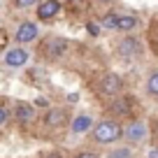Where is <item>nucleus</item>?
<instances>
[{
	"label": "nucleus",
	"mask_w": 158,
	"mask_h": 158,
	"mask_svg": "<svg viewBox=\"0 0 158 158\" xmlns=\"http://www.w3.org/2000/svg\"><path fill=\"white\" fill-rule=\"evenodd\" d=\"M35 105L33 102H26V100H19V102H14V107H12V116L16 118V123L19 126H26L30 123V121H35Z\"/></svg>",
	"instance_id": "11"
},
{
	"label": "nucleus",
	"mask_w": 158,
	"mask_h": 158,
	"mask_svg": "<svg viewBox=\"0 0 158 158\" xmlns=\"http://www.w3.org/2000/svg\"><path fill=\"white\" fill-rule=\"evenodd\" d=\"M95 91H98V95L102 100H109V98H114V95L123 93L126 91V81H123V77H121L118 72H105L102 77L98 79Z\"/></svg>",
	"instance_id": "4"
},
{
	"label": "nucleus",
	"mask_w": 158,
	"mask_h": 158,
	"mask_svg": "<svg viewBox=\"0 0 158 158\" xmlns=\"http://www.w3.org/2000/svg\"><path fill=\"white\" fill-rule=\"evenodd\" d=\"M63 10V0H40L35 7V16L40 23H51Z\"/></svg>",
	"instance_id": "8"
},
{
	"label": "nucleus",
	"mask_w": 158,
	"mask_h": 158,
	"mask_svg": "<svg viewBox=\"0 0 158 158\" xmlns=\"http://www.w3.org/2000/svg\"><path fill=\"white\" fill-rule=\"evenodd\" d=\"M153 37H156V44H158V28L153 30Z\"/></svg>",
	"instance_id": "24"
},
{
	"label": "nucleus",
	"mask_w": 158,
	"mask_h": 158,
	"mask_svg": "<svg viewBox=\"0 0 158 158\" xmlns=\"http://www.w3.org/2000/svg\"><path fill=\"white\" fill-rule=\"evenodd\" d=\"M37 37H40V26L35 21H21L14 30V44H21V47L33 44Z\"/></svg>",
	"instance_id": "9"
},
{
	"label": "nucleus",
	"mask_w": 158,
	"mask_h": 158,
	"mask_svg": "<svg viewBox=\"0 0 158 158\" xmlns=\"http://www.w3.org/2000/svg\"><path fill=\"white\" fill-rule=\"evenodd\" d=\"M116 21H118V12L109 10L107 14L100 19V26H102V28H107V30H116Z\"/></svg>",
	"instance_id": "16"
},
{
	"label": "nucleus",
	"mask_w": 158,
	"mask_h": 158,
	"mask_svg": "<svg viewBox=\"0 0 158 158\" xmlns=\"http://www.w3.org/2000/svg\"><path fill=\"white\" fill-rule=\"evenodd\" d=\"M16 10H35L40 0H12Z\"/></svg>",
	"instance_id": "17"
},
{
	"label": "nucleus",
	"mask_w": 158,
	"mask_h": 158,
	"mask_svg": "<svg viewBox=\"0 0 158 158\" xmlns=\"http://www.w3.org/2000/svg\"><path fill=\"white\" fill-rule=\"evenodd\" d=\"M98 2H105V5H109V2H114V0H98Z\"/></svg>",
	"instance_id": "25"
},
{
	"label": "nucleus",
	"mask_w": 158,
	"mask_h": 158,
	"mask_svg": "<svg viewBox=\"0 0 158 158\" xmlns=\"http://www.w3.org/2000/svg\"><path fill=\"white\" fill-rule=\"evenodd\" d=\"M70 133L72 135H84L93 128V116L91 114H77V116L70 118Z\"/></svg>",
	"instance_id": "13"
},
{
	"label": "nucleus",
	"mask_w": 158,
	"mask_h": 158,
	"mask_svg": "<svg viewBox=\"0 0 158 158\" xmlns=\"http://www.w3.org/2000/svg\"><path fill=\"white\" fill-rule=\"evenodd\" d=\"M149 137V128L147 123H144L142 118H128L123 123V139L126 144H130V147H137V144L147 142Z\"/></svg>",
	"instance_id": "5"
},
{
	"label": "nucleus",
	"mask_w": 158,
	"mask_h": 158,
	"mask_svg": "<svg viewBox=\"0 0 158 158\" xmlns=\"http://www.w3.org/2000/svg\"><path fill=\"white\" fill-rule=\"evenodd\" d=\"M10 116H12V109L7 107L5 102H0V128H2V126L10 121Z\"/></svg>",
	"instance_id": "18"
},
{
	"label": "nucleus",
	"mask_w": 158,
	"mask_h": 158,
	"mask_svg": "<svg viewBox=\"0 0 158 158\" xmlns=\"http://www.w3.org/2000/svg\"><path fill=\"white\" fill-rule=\"evenodd\" d=\"M144 91H147L149 98H158V70H151L144 81Z\"/></svg>",
	"instance_id": "15"
},
{
	"label": "nucleus",
	"mask_w": 158,
	"mask_h": 158,
	"mask_svg": "<svg viewBox=\"0 0 158 158\" xmlns=\"http://www.w3.org/2000/svg\"><path fill=\"white\" fill-rule=\"evenodd\" d=\"M86 30H89L91 37H98V35L102 33V26H100V23H93V21H89V23H86Z\"/></svg>",
	"instance_id": "19"
},
{
	"label": "nucleus",
	"mask_w": 158,
	"mask_h": 158,
	"mask_svg": "<svg viewBox=\"0 0 158 158\" xmlns=\"http://www.w3.org/2000/svg\"><path fill=\"white\" fill-rule=\"evenodd\" d=\"M70 123V112L65 107H49L44 114V126L47 128H63Z\"/></svg>",
	"instance_id": "10"
},
{
	"label": "nucleus",
	"mask_w": 158,
	"mask_h": 158,
	"mask_svg": "<svg viewBox=\"0 0 158 158\" xmlns=\"http://www.w3.org/2000/svg\"><path fill=\"white\" fill-rule=\"evenodd\" d=\"M107 158H135V147H130V144H118L112 151H107Z\"/></svg>",
	"instance_id": "14"
},
{
	"label": "nucleus",
	"mask_w": 158,
	"mask_h": 158,
	"mask_svg": "<svg viewBox=\"0 0 158 158\" xmlns=\"http://www.w3.org/2000/svg\"><path fill=\"white\" fill-rule=\"evenodd\" d=\"M74 158H100L98 153H93V151H79Z\"/></svg>",
	"instance_id": "20"
},
{
	"label": "nucleus",
	"mask_w": 158,
	"mask_h": 158,
	"mask_svg": "<svg viewBox=\"0 0 158 158\" xmlns=\"http://www.w3.org/2000/svg\"><path fill=\"white\" fill-rule=\"evenodd\" d=\"M133 109H135V100H133V95H126V93H118L114 98H109L107 105H105L107 118H116V121L130 118L133 116Z\"/></svg>",
	"instance_id": "3"
},
{
	"label": "nucleus",
	"mask_w": 158,
	"mask_h": 158,
	"mask_svg": "<svg viewBox=\"0 0 158 158\" xmlns=\"http://www.w3.org/2000/svg\"><path fill=\"white\" fill-rule=\"evenodd\" d=\"M142 26L139 14H130V12H118V21H116V30L118 33H135Z\"/></svg>",
	"instance_id": "12"
},
{
	"label": "nucleus",
	"mask_w": 158,
	"mask_h": 158,
	"mask_svg": "<svg viewBox=\"0 0 158 158\" xmlns=\"http://www.w3.org/2000/svg\"><path fill=\"white\" fill-rule=\"evenodd\" d=\"M147 158H158V147H156V149H151V151L147 153Z\"/></svg>",
	"instance_id": "22"
},
{
	"label": "nucleus",
	"mask_w": 158,
	"mask_h": 158,
	"mask_svg": "<svg viewBox=\"0 0 158 158\" xmlns=\"http://www.w3.org/2000/svg\"><path fill=\"white\" fill-rule=\"evenodd\" d=\"M2 63H5L7 68H12V70L26 68V65L30 63V51H28V47H21V44L10 47V49L2 54Z\"/></svg>",
	"instance_id": "7"
},
{
	"label": "nucleus",
	"mask_w": 158,
	"mask_h": 158,
	"mask_svg": "<svg viewBox=\"0 0 158 158\" xmlns=\"http://www.w3.org/2000/svg\"><path fill=\"white\" fill-rule=\"evenodd\" d=\"M89 133H91V139L98 144H116L123 139V123L116 118H102V121L93 123V128Z\"/></svg>",
	"instance_id": "1"
},
{
	"label": "nucleus",
	"mask_w": 158,
	"mask_h": 158,
	"mask_svg": "<svg viewBox=\"0 0 158 158\" xmlns=\"http://www.w3.org/2000/svg\"><path fill=\"white\" fill-rule=\"evenodd\" d=\"M47 158H63L58 151H51V153H47Z\"/></svg>",
	"instance_id": "23"
},
{
	"label": "nucleus",
	"mask_w": 158,
	"mask_h": 158,
	"mask_svg": "<svg viewBox=\"0 0 158 158\" xmlns=\"http://www.w3.org/2000/svg\"><path fill=\"white\" fill-rule=\"evenodd\" d=\"M0 7H2V0H0Z\"/></svg>",
	"instance_id": "26"
},
{
	"label": "nucleus",
	"mask_w": 158,
	"mask_h": 158,
	"mask_svg": "<svg viewBox=\"0 0 158 158\" xmlns=\"http://www.w3.org/2000/svg\"><path fill=\"white\" fill-rule=\"evenodd\" d=\"M68 100H70V102H77V100H79V93H68Z\"/></svg>",
	"instance_id": "21"
},
{
	"label": "nucleus",
	"mask_w": 158,
	"mask_h": 158,
	"mask_svg": "<svg viewBox=\"0 0 158 158\" xmlns=\"http://www.w3.org/2000/svg\"><path fill=\"white\" fill-rule=\"evenodd\" d=\"M114 51L123 63H135V60L144 58V42L135 33H126L123 37L114 44Z\"/></svg>",
	"instance_id": "2"
},
{
	"label": "nucleus",
	"mask_w": 158,
	"mask_h": 158,
	"mask_svg": "<svg viewBox=\"0 0 158 158\" xmlns=\"http://www.w3.org/2000/svg\"><path fill=\"white\" fill-rule=\"evenodd\" d=\"M68 49H70V40L65 37V35H51L44 42L42 54H44L47 60H58V58H63V56L68 54Z\"/></svg>",
	"instance_id": "6"
}]
</instances>
